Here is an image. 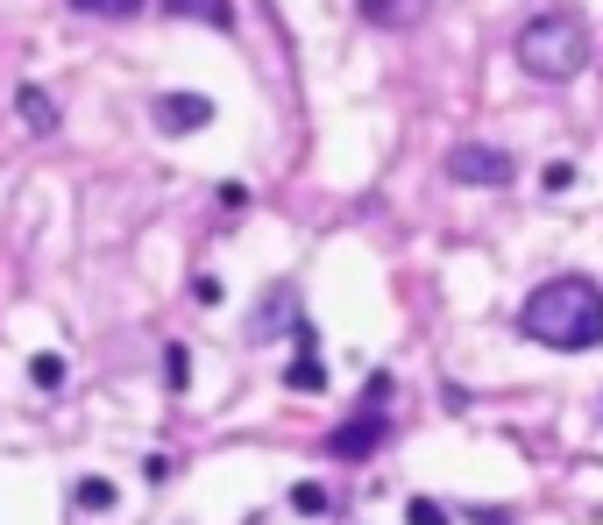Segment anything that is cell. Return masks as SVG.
I'll return each mask as SVG.
<instances>
[{
  "label": "cell",
  "mask_w": 603,
  "mask_h": 525,
  "mask_svg": "<svg viewBox=\"0 0 603 525\" xmlns=\"http://www.w3.org/2000/svg\"><path fill=\"white\" fill-rule=\"evenodd\" d=\"M192 298H199V306H220V298H228V284H220L213 270H199V277H192Z\"/></svg>",
  "instance_id": "obj_17"
},
{
  "label": "cell",
  "mask_w": 603,
  "mask_h": 525,
  "mask_svg": "<svg viewBox=\"0 0 603 525\" xmlns=\"http://www.w3.org/2000/svg\"><path fill=\"white\" fill-rule=\"evenodd\" d=\"M284 320H298V291H291V284H277L270 306H256V341H263L270 327H284Z\"/></svg>",
  "instance_id": "obj_9"
},
{
  "label": "cell",
  "mask_w": 603,
  "mask_h": 525,
  "mask_svg": "<svg viewBox=\"0 0 603 525\" xmlns=\"http://www.w3.org/2000/svg\"><path fill=\"white\" fill-rule=\"evenodd\" d=\"M511 50H518V71H525V79H540V86H568V79H582L589 57H596L589 22H582L575 8H540L533 22L518 29Z\"/></svg>",
  "instance_id": "obj_2"
},
{
  "label": "cell",
  "mask_w": 603,
  "mask_h": 525,
  "mask_svg": "<svg viewBox=\"0 0 603 525\" xmlns=\"http://www.w3.org/2000/svg\"><path fill=\"white\" fill-rule=\"evenodd\" d=\"M29 384H36V391H57V384H64V355H36V362H29Z\"/></svg>",
  "instance_id": "obj_15"
},
{
  "label": "cell",
  "mask_w": 603,
  "mask_h": 525,
  "mask_svg": "<svg viewBox=\"0 0 603 525\" xmlns=\"http://www.w3.org/2000/svg\"><path fill=\"white\" fill-rule=\"evenodd\" d=\"M355 15H362L369 29H391V36H405V29H419V22L433 15V0H355Z\"/></svg>",
  "instance_id": "obj_6"
},
{
  "label": "cell",
  "mask_w": 603,
  "mask_h": 525,
  "mask_svg": "<svg viewBox=\"0 0 603 525\" xmlns=\"http://www.w3.org/2000/svg\"><path fill=\"white\" fill-rule=\"evenodd\" d=\"M171 22H206V29H235V0H157Z\"/></svg>",
  "instance_id": "obj_7"
},
{
  "label": "cell",
  "mask_w": 603,
  "mask_h": 525,
  "mask_svg": "<svg viewBox=\"0 0 603 525\" xmlns=\"http://www.w3.org/2000/svg\"><path fill=\"white\" fill-rule=\"evenodd\" d=\"M213 100L206 93H157V100H149V121H157L164 135H199V128H213Z\"/></svg>",
  "instance_id": "obj_4"
},
{
  "label": "cell",
  "mask_w": 603,
  "mask_h": 525,
  "mask_svg": "<svg viewBox=\"0 0 603 525\" xmlns=\"http://www.w3.org/2000/svg\"><path fill=\"white\" fill-rule=\"evenodd\" d=\"M284 391H327V362H320V355H291Z\"/></svg>",
  "instance_id": "obj_10"
},
{
  "label": "cell",
  "mask_w": 603,
  "mask_h": 525,
  "mask_svg": "<svg viewBox=\"0 0 603 525\" xmlns=\"http://www.w3.org/2000/svg\"><path fill=\"white\" fill-rule=\"evenodd\" d=\"M15 114H22L29 135H57V100H50L43 86H22V93H15Z\"/></svg>",
  "instance_id": "obj_8"
},
{
  "label": "cell",
  "mask_w": 603,
  "mask_h": 525,
  "mask_svg": "<svg viewBox=\"0 0 603 525\" xmlns=\"http://www.w3.org/2000/svg\"><path fill=\"white\" fill-rule=\"evenodd\" d=\"M71 497H79V511H93V518H100V511H114V504H121V490H114V483H107V476H79V490H71Z\"/></svg>",
  "instance_id": "obj_11"
},
{
  "label": "cell",
  "mask_w": 603,
  "mask_h": 525,
  "mask_svg": "<svg viewBox=\"0 0 603 525\" xmlns=\"http://www.w3.org/2000/svg\"><path fill=\"white\" fill-rule=\"evenodd\" d=\"M291 511H298V518H327V511H334L327 483H291Z\"/></svg>",
  "instance_id": "obj_12"
},
{
  "label": "cell",
  "mask_w": 603,
  "mask_h": 525,
  "mask_svg": "<svg viewBox=\"0 0 603 525\" xmlns=\"http://www.w3.org/2000/svg\"><path fill=\"white\" fill-rule=\"evenodd\" d=\"M518 334L554 348V355L603 348V291L589 277H547V284H533L525 306H518Z\"/></svg>",
  "instance_id": "obj_1"
},
{
  "label": "cell",
  "mask_w": 603,
  "mask_h": 525,
  "mask_svg": "<svg viewBox=\"0 0 603 525\" xmlns=\"http://www.w3.org/2000/svg\"><path fill=\"white\" fill-rule=\"evenodd\" d=\"M376 440H384V412H362V419H348V426L327 433V455H334V462H369Z\"/></svg>",
  "instance_id": "obj_5"
},
{
  "label": "cell",
  "mask_w": 603,
  "mask_h": 525,
  "mask_svg": "<svg viewBox=\"0 0 603 525\" xmlns=\"http://www.w3.org/2000/svg\"><path fill=\"white\" fill-rule=\"evenodd\" d=\"M164 384H171V391H185V384H192V355H185V341H171V348H164Z\"/></svg>",
  "instance_id": "obj_14"
},
{
  "label": "cell",
  "mask_w": 603,
  "mask_h": 525,
  "mask_svg": "<svg viewBox=\"0 0 603 525\" xmlns=\"http://www.w3.org/2000/svg\"><path fill=\"white\" fill-rule=\"evenodd\" d=\"M405 525H447V511H440L433 497H412V504H405Z\"/></svg>",
  "instance_id": "obj_16"
},
{
  "label": "cell",
  "mask_w": 603,
  "mask_h": 525,
  "mask_svg": "<svg viewBox=\"0 0 603 525\" xmlns=\"http://www.w3.org/2000/svg\"><path fill=\"white\" fill-rule=\"evenodd\" d=\"M447 178L455 185H511L518 178V164H511V149H497V142H455L447 149Z\"/></svg>",
  "instance_id": "obj_3"
},
{
  "label": "cell",
  "mask_w": 603,
  "mask_h": 525,
  "mask_svg": "<svg viewBox=\"0 0 603 525\" xmlns=\"http://www.w3.org/2000/svg\"><path fill=\"white\" fill-rule=\"evenodd\" d=\"M79 15H100V22H128V15H142V0H71Z\"/></svg>",
  "instance_id": "obj_13"
},
{
  "label": "cell",
  "mask_w": 603,
  "mask_h": 525,
  "mask_svg": "<svg viewBox=\"0 0 603 525\" xmlns=\"http://www.w3.org/2000/svg\"><path fill=\"white\" fill-rule=\"evenodd\" d=\"M540 185H547V192H568V185H575V164H547Z\"/></svg>",
  "instance_id": "obj_18"
}]
</instances>
